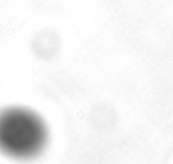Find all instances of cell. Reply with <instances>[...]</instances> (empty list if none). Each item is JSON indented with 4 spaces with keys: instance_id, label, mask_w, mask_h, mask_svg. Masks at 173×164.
Segmentation results:
<instances>
[{
    "instance_id": "1",
    "label": "cell",
    "mask_w": 173,
    "mask_h": 164,
    "mask_svg": "<svg viewBox=\"0 0 173 164\" xmlns=\"http://www.w3.org/2000/svg\"><path fill=\"white\" fill-rule=\"evenodd\" d=\"M47 141L42 118L24 108H10L0 113V152L14 159L39 155Z\"/></svg>"
}]
</instances>
